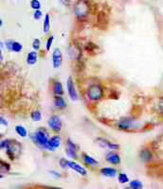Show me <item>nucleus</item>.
Instances as JSON below:
<instances>
[{
	"label": "nucleus",
	"mask_w": 163,
	"mask_h": 189,
	"mask_svg": "<svg viewBox=\"0 0 163 189\" xmlns=\"http://www.w3.org/2000/svg\"><path fill=\"white\" fill-rule=\"evenodd\" d=\"M48 125L53 131L59 132L62 130V127H63V122H62V119L59 115L54 114L49 117V119L48 121Z\"/></svg>",
	"instance_id": "423d86ee"
},
{
	"label": "nucleus",
	"mask_w": 163,
	"mask_h": 189,
	"mask_svg": "<svg viewBox=\"0 0 163 189\" xmlns=\"http://www.w3.org/2000/svg\"><path fill=\"white\" fill-rule=\"evenodd\" d=\"M83 162L87 164H89V165H98V161H96L94 158H92L91 156L87 155V154H83Z\"/></svg>",
	"instance_id": "412c9836"
},
{
	"label": "nucleus",
	"mask_w": 163,
	"mask_h": 189,
	"mask_svg": "<svg viewBox=\"0 0 163 189\" xmlns=\"http://www.w3.org/2000/svg\"><path fill=\"white\" fill-rule=\"evenodd\" d=\"M42 16H43V13H42V12H41L40 10H36V11L34 12V13H33V18H34L35 20H39V19H41Z\"/></svg>",
	"instance_id": "2f4dec72"
},
{
	"label": "nucleus",
	"mask_w": 163,
	"mask_h": 189,
	"mask_svg": "<svg viewBox=\"0 0 163 189\" xmlns=\"http://www.w3.org/2000/svg\"><path fill=\"white\" fill-rule=\"evenodd\" d=\"M100 173L105 177L113 178L117 175V170H116L115 168H112V167H104V168L100 169Z\"/></svg>",
	"instance_id": "a211bd4d"
},
{
	"label": "nucleus",
	"mask_w": 163,
	"mask_h": 189,
	"mask_svg": "<svg viewBox=\"0 0 163 189\" xmlns=\"http://www.w3.org/2000/svg\"><path fill=\"white\" fill-rule=\"evenodd\" d=\"M53 93L55 96H62L64 94L63 85L59 81H55L53 82Z\"/></svg>",
	"instance_id": "f3484780"
},
{
	"label": "nucleus",
	"mask_w": 163,
	"mask_h": 189,
	"mask_svg": "<svg viewBox=\"0 0 163 189\" xmlns=\"http://www.w3.org/2000/svg\"><path fill=\"white\" fill-rule=\"evenodd\" d=\"M85 50H87L88 53L90 54H93V53H96V50L98 49V46L94 44V43H92V42H88L87 45H85Z\"/></svg>",
	"instance_id": "b1692460"
},
{
	"label": "nucleus",
	"mask_w": 163,
	"mask_h": 189,
	"mask_svg": "<svg viewBox=\"0 0 163 189\" xmlns=\"http://www.w3.org/2000/svg\"><path fill=\"white\" fill-rule=\"evenodd\" d=\"M66 152L68 157H70L72 159H76L77 157V146L71 141V139H67L66 141Z\"/></svg>",
	"instance_id": "f8f14e48"
},
{
	"label": "nucleus",
	"mask_w": 163,
	"mask_h": 189,
	"mask_svg": "<svg viewBox=\"0 0 163 189\" xmlns=\"http://www.w3.org/2000/svg\"><path fill=\"white\" fill-rule=\"evenodd\" d=\"M2 25H3V21L1 20V18H0V27H2Z\"/></svg>",
	"instance_id": "4c0bfd02"
},
{
	"label": "nucleus",
	"mask_w": 163,
	"mask_h": 189,
	"mask_svg": "<svg viewBox=\"0 0 163 189\" xmlns=\"http://www.w3.org/2000/svg\"><path fill=\"white\" fill-rule=\"evenodd\" d=\"M7 145V139L6 140H0V149L5 148Z\"/></svg>",
	"instance_id": "f704fd0d"
},
{
	"label": "nucleus",
	"mask_w": 163,
	"mask_h": 189,
	"mask_svg": "<svg viewBox=\"0 0 163 189\" xmlns=\"http://www.w3.org/2000/svg\"><path fill=\"white\" fill-rule=\"evenodd\" d=\"M30 137H32V141L38 147L46 149V143H48V140H49V136H48V133H46V131L44 129L37 130L36 131H34L32 133V135H30Z\"/></svg>",
	"instance_id": "f257e3e1"
},
{
	"label": "nucleus",
	"mask_w": 163,
	"mask_h": 189,
	"mask_svg": "<svg viewBox=\"0 0 163 189\" xmlns=\"http://www.w3.org/2000/svg\"><path fill=\"white\" fill-rule=\"evenodd\" d=\"M40 46H41V43H40V40L39 39H34L33 42H32V47L34 50H39L40 49Z\"/></svg>",
	"instance_id": "c756f323"
},
{
	"label": "nucleus",
	"mask_w": 163,
	"mask_h": 189,
	"mask_svg": "<svg viewBox=\"0 0 163 189\" xmlns=\"http://www.w3.org/2000/svg\"><path fill=\"white\" fill-rule=\"evenodd\" d=\"M0 126H4V127H7L8 126V121L6 120V118H4L1 115H0Z\"/></svg>",
	"instance_id": "72a5a7b5"
},
{
	"label": "nucleus",
	"mask_w": 163,
	"mask_h": 189,
	"mask_svg": "<svg viewBox=\"0 0 163 189\" xmlns=\"http://www.w3.org/2000/svg\"><path fill=\"white\" fill-rule=\"evenodd\" d=\"M68 167L73 169L76 172H78L79 174H81L83 176H85L87 175V169H85L84 167H83L82 165H80L79 164H77L73 161H68Z\"/></svg>",
	"instance_id": "4468645a"
},
{
	"label": "nucleus",
	"mask_w": 163,
	"mask_h": 189,
	"mask_svg": "<svg viewBox=\"0 0 163 189\" xmlns=\"http://www.w3.org/2000/svg\"><path fill=\"white\" fill-rule=\"evenodd\" d=\"M30 118L32 119V121L34 122H39L42 120V114L40 111H33L32 114H30Z\"/></svg>",
	"instance_id": "393cba45"
},
{
	"label": "nucleus",
	"mask_w": 163,
	"mask_h": 189,
	"mask_svg": "<svg viewBox=\"0 0 163 189\" xmlns=\"http://www.w3.org/2000/svg\"><path fill=\"white\" fill-rule=\"evenodd\" d=\"M74 12L77 17L83 18L87 16L89 12V6L84 0H80V1L78 3H76L75 5Z\"/></svg>",
	"instance_id": "39448f33"
},
{
	"label": "nucleus",
	"mask_w": 163,
	"mask_h": 189,
	"mask_svg": "<svg viewBox=\"0 0 163 189\" xmlns=\"http://www.w3.org/2000/svg\"><path fill=\"white\" fill-rule=\"evenodd\" d=\"M61 140L62 138L59 135H54L51 138H49L46 149H49L50 151H55L61 145Z\"/></svg>",
	"instance_id": "6e6552de"
},
{
	"label": "nucleus",
	"mask_w": 163,
	"mask_h": 189,
	"mask_svg": "<svg viewBox=\"0 0 163 189\" xmlns=\"http://www.w3.org/2000/svg\"><path fill=\"white\" fill-rule=\"evenodd\" d=\"M60 165L63 168H67L68 167V161L66 159H64V158H62L60 160Z\"/></svg>",
	"instance_id": "473e14b6"
},
{
	"label": "nucleus",
	"mask_w": 163,
	"mask_h": 189,
	"mask_svg": "<svg viewBox=\"0 0 163 189\" xmlns=\"http://www.w3.org/2000/svg\"><path fill=\"white\" fill-rule=\"evenodd\" d=\"M0 59H2V51L0 49Z\"/></svg>",
	"instance_id": "ea45409f"
},
{
	"label": "nucleus",
	"mask_w": 163,
	"mask_h": 189,
	"mask_svg": "<svg viewBox=\"0 0 163 189\" xmlns=\"http://www.w3.org/2000/svg\"><path fill=\"white\" fill-rule=\"evenodd\" d=\"M5 46L8 50H10L12 52L15 53H19L23 50V45L17 41H13V40H8L5 43Z\"/></svg>",
	"instance_id": "9d476101"
},
{
	"label": "nucleus",
	"mask_w": 163,
	"mask_h": 189,
	"mask_svg": "<svg viewBox=\"0 0 163 189\" xmlns=\"http://www.w3.org/2000/svg\"><path fill=\"white\" fill-rule=\"evenodd\" d=\"M66 87H67L68 96H69V98H70V99L72 101H77V100H78V93H77V91H76L75 84H74V81H73L71 77H69L67 78Z\"/></svg>",
	"instance_id": "0eeeda50"
},
{
	"label": "nucleus",
	"mask_w": 163,
	"mask_h": 189,
	"mask_svg": "<svg viewBox=\"0 0 163 189\" xmlns=\"http://www.w3.org/2000/svg\"><path fill=\"white\" fill-rule=\"evenodd\" d=\"M119 127L123 131H131V130H136L139 127V123L137 122L134 118L130 117H123L120 120Z\"/></svg>",
	"instance_id": "20e7f679"
},
{
	"label": "nucleus",
	"mask_w": 163,
	"mask_h": 189,
	"mask_svg": "<svg viewBox=\"0 0 163 189\" xmlns=\"http://www.w3.org/2000/svg\"><path fill=\"white\" fill-rule=\"evenodd\" d=\"M30 7L32 8L33 10H40L41 8V2L39 1V0H32L30 1Z\"/></svg>",
	"instance_id": "cd10ccee"
},
{
	"label": "nucleus",
	"mask_w": 163,
	"mask_h": 189,
	"mask_svg": "<svg viewBox=\"0 0 163 189\" xmlns=\"http://www.w3.org/2000/svg\"><path fill=\"white\" fill-rule=\"evenodd\" d=\"M63 62V54L59 48H55L52 53V64L54 68H60Z\"/></svg>",
	"instance_id": "9b49d317"
},
{
	"label": "nucleus",
	"mask_w": 163,
	"mask_h": 189,
	"mask_svg": "<svg viewBox=\"0 0 163 189\" xmlns=\"http://www.w3.org/2000/svg\"><path fill=\"white\" fill-rule=\"evenodd\" d=\"M3 178V175L2 174H0V179H2Z\"/></svg>",
	"instance_id": "a19ab883"
},
{
	"label": "nucleus",
	"mask_w": 163,
	"mask_h": 189,
	"mask_svg": "<svg viewBox=\"0 0 163 189\" xmlns=\"http://www.w3.org/2000/svg\"><path fill=\"white\" fill-rule=\"evenodd\" d=\"M54 105L58 109H65L66 107V102L62 98V96H55L54 97Z\"/></svg>",
	"instance_id": "6ab92c4d"
},
{
	"label": "nucleus",
	"mask_w": 163,
	"mask_h": 189,
	"mask_svg": "<svg viewBox=\"0 0 163 189\" xmlns=\"http://www.w3.org/2000/svg\"><path fill=\"white\" fill-rule=\"evenodd\" d=\"M119 182L121 184H126L129 182V178L126 174H124V173H121L119 175Z\"/></svg>",
	"instance_id": "c85d7f7f"
},
{
	"label": "nucleus",
	"mask_w": 163,
	"mask_h": 189,
	"mask_svg": "<svg viewBox=\"0 0 163 189\" xmlns=\"http://www.w3.org/2000/svg\"><path fill=\"white\" fill-rule=\"evenodd\" d=\"M130 187H131V189H142L143 185H142L141 182H139V181H138V180H134L130 183Z\"/></svg>",
	"instance_id": "bb28decb"
},
{
	"label": "nucleus",
	"mask_w": 163,
	"mask_h": 189,
	"mask_svg": "<svg viewBox=\"0 0 163 189\" xmlns=\"http://www.w3.org/2000/svg\"><path fill=\"white\" fill-rule=\"evenodd\" d=\"M50 189H63V188H60V187H51Z\"/></svg>",
	"instance_id": "58836bf2"
},
{
	"label": "nucleus",
	"mask_w": 163,
	"mask_h": 189,
	"mask_svg": "<svg viewBox=\"0 0 163 189\" xmlns=\"http://www.w3.org/2000/svg\"><path fill=\"white\" fill-rule=\"evenodd\" d=\"M15 131H16V133L21 136V137H27L28 136V131L26 130V128L24 127V126L22 125H17L16 127H15Z\"/></svg>",
	"instance_id": "5701e85b"
},
{
	"label": "nucleus",
	"mask_w": 163,
	"mask_h": 189,
	"mask_svg": "<svg viewBox=\"0 0 163 189\" xmlns=\"http://www.w3.org/2000/svg\"><path fill=\"white\" fill-rule=\"evenodd\" d=\"M5 148H6L8 156H9L12 160L15 159L17 156H19L21 152V145L16 140L7 139V145Z\"/></svg>",
	"instance_id": "f03ea898"
},
{
	"label": "nucleus",
	"mask_w": 163,
	"mask_h": 189,
	"mask_svg": "<svg viewBox=\"0 0 163 189\" xmlns=\"http://www.w3.org/2000/svg\"><path fill=\"white\" fill-rule=\"evenodd\" d=\"M53 40H54V36H50L49 39H48V41H46V50H49L51 48V45L53 44Z\"/></svg>",
	"instance_id": "7c9ffc66"
},
{
	"label": "nucleus",
	"mask_w": 163,
	"mask_h": 189,
	"mask_svg": "<svg viewBox=\"0 0 163 189\" xmlns=\"http://www.w3.org/2000/svg\"><path fill=\"white\" fill-rule=\"evenodd\" d=\"M68 55L72 60H79L82 56V50L76 45H71L68 47Z\"/></svg>",
	"instance_id": "ddd939ff"
},
{
	"label": "nucleus",
	"mask_w": 163,
	"mask_h": 189,
	"mask_svg": "<svg viewBox=\"0 0 163 189\" xmlns=\"http://www.w3.org/2000/svg\"><path fill=\"white\" fill-rule=\"evenodd\" d=\"M38 61V53L37 51H32L27 56V64L29 65H34Z\"/></svg>",
	"instance_id": "dca6fc26"
},
{
	"label": "nucleus",
	"mask_w": 163,
	"mask_h": 189,
	"mask_svg": "<svg viewBox=\"0 0 163 189\" xmlns=\"http://www.w3.org/2000/svg\"><path fill=\"white\" fill-rule=\"evenodd\" d=\"M139 157H141V159L143 162L147 163L152 159V152L149 151V149H142L141 153H139Z\"/></svg>",
	"instance_id": "aec40b11"
},
{
	"label": "nucleus",
	"mask_w": 163,
	"mask_h": 189,
	"mask_svg": "<svg viewBox=\"0 0 163 189\" xmlns=\"http://www.w3.org/2000/svg\"><path fill=\"white\" fill-rule=\"evenodd\" d=\"M87 97L92 101H99L104 97V90L98 84L91 85L87 91Z\"/></svg>",
	"instance_id": "7ed1b4c3"
},
{
	"label": "nucleus",
	"mask_w": 163,
	"mask_h": 189,
	"mask_svg": "<svg viewBox=\"0 0 163 189\" xmlns=\"http://www.w3.org/2000/svg\"><path fill=\"white\" fill-rule=\"evenodd\" d=\"M61 1H62V3H63L64 5H66H66L68 6L69 3H70V0H61Z\"/></svg>",
	"instance_id": "c9c22d12"
},
{
	"label": "nucleus",
	"mask_w": 163,
	"mask_h": 189,
	"mask_svg": "<svg viewBox=\"0 0 163 189\" xmlns=\"http://www.w3.org/2000/svg\"><path fill=\"white\" fill-rule=\"evenodd\" d=\"M50 173H51V174H53V175L57 176V177H60V174H58V173H57V172H55V171H51Z\"/></svg>",
	"instance_id": "e433bc0d"
},
{
	"label": "nucleus",
	"mask_w": 163,
	"mask_h": 189,
	"mask_svg": "<svg viewBox=\"0 0 163 189\" xmlns=\"http://www.w3.org/2000/svg\"><path fill=\"white\" fill-rule=\"evenodd\" d=\"M96 143L103 148H108V149H115V151H117V149L120 148V146L118 144H114V143H111L108 140L104 139V138H102V137H98L96 139Z\"/></svg>",
	"instance_id": "1a4fd4ad"
},
{
	"label": "nucleus",
	"mask_w": 163,
	"mask_h": 189,
	"mask_svg": "<svg viewBox=\"0 0 163 189\" xmlns=\"http://www.w3.org/2000/svg\"><path fill=\"white\" fill-rule=\"evenodd\" d=\"M50 29V18L49 14H46L45 20H44V25H43V31L44 33H49Z\"/></svg>",
	"instance_id": "4be33fe9"
},
{
	"label": "nucleus",
	"mask_w": 163,
	"mask_h": 189,
	"mask_svg": "<svg viewBox=\"0 0 163 189\" xmlns=\"http://www.w3.org/2000/svg\"><path fill=\"white\" fill-rule=\"evenodd\" d=\"M106 161L112 164H119L121 163V157L116 152H109L106 155Z\"/></svg>",
	"instance_id": "2eb2a0df"
},
{
	"label": "nucleus",
	"mask_w": 163,
	"mask_h": 189,
	"mask_svg": "<svg viewBox=\"0 0 163 189\" xmlns=\"http://www.w3.org/2000/svg\"><path fill=\"white\" fill-rule=\"evenodd\" d=\"M10 169L11 167L9 164L0 160V173H7L10 171Z\"/></svg>",
	"instance_id": "a878e982"
}]
</instances>
